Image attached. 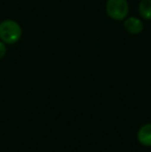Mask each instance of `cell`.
Segmentation results:
<instances>
[{"label": "cell", "mask_w": 151, "mask_h": 152, "mask_svg": "<svg viewBox=\"0 0 151 152\" xmlns=\"http://www.w3.org/2000/svg\"><path fill=\"white\" fill-rule=\"evenodd\" d=\"M138 141L146 147H151V123L143 125L138 132Z\"/></svg>", "instance_id": "277c9868"}, {"label": "cell", "mask_w": 151, "mask_h": 152, "mask_svg": "<svg viewBox=\"0 0 151 152\" xmlns=\"http://www.w3.org/2000/svg\"><path fill=\"white\" fill-rule=\"evenodd\" d=\"M129 5L127 0H107L106 14L114 21H124L128 16Z\"/></svg>", "instance_id": "7a4b0ae2"}, {"label": "cell", "mask_w": 151, "mask_h": 152, "mask_svg": "<svg viewBox=\"0 0 151 152\" xmlns=\"http://www.w3.org/2000/svg\"><path fill=\"white\" fill-rule=\"evenodd\" d=\"M22 27L17 21L6 19L0 22V40L6 45H14L22 37Z\"/></svg>", "instance_id": "6da1fadb"}, {"label": "cell", "mask_w": 151, "mask_h": 152, "mask_svg": "<svg viewBox=\"0 0 151 152\" xmlns=\"http://www.w3.org/2000/svg\"><path fill=\"white\" fill-rule=\"evenodd\" d=\"M123 26L124 29L128 32L129 34L133 35H137L140 34L144 29V24L142 19L137 18V17H128L124 20L123 22Z\"/></svg>", "instance_id": "3957f363"}, {"label": "cell", "mask_w": 151, "mask_h": 152, "mask_svg": "<svg viewBox=\"0 0 151 152\" xmlns=\"http://www.w3.org/2000/svg\"><path fill=\"white\" fill-rule=\"evenodd\" d=\"M138 12L142 19L151 21V0H141L138 5Z\"/></svg>", "instance_id": "5b68a950"}, {"label": "cell", "mask_w": 151, "mask_h": 152, "mask_svg": "<svg viewBox=\"0 0 151 152\" xmlns=\"http://www.w3.org/2000/svg\"><path fill=\"white\" fill-rule=\"evenodd\" d=\"M6 51H7V48H6V44L2 42V40H0V59H2L4 56H5Z\"/></svg>", "instance_id": "8992f818"}]
</instances>
